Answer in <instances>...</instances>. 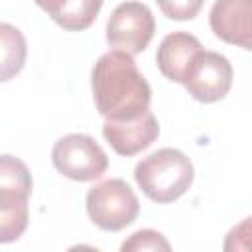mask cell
<instances>
[{"instance_id": "obj_1", "label": "cell", "mask_w": 252, "mask_h": 252, "mask_svg": "<svg viewBox=\"0 0 252 252\" xmlns=\"http://www.w3.org/2000/svg\"><path fill=\"white\" fill-rule=\"evenodd\" d=\"M96 110L106 120H132L150 110L152 89L130 53L112 49L100 55L91 73Z\"/></svg>"}, {"instance_id": "obj_11", "label": "cell", "mask_w": 252, "mask_h": 252, "mask_svg": "<svg viewBox=\"0 0 252 252\" xmlns=\"http://www.w3.org/2000/svg\"><path fill=\"white\" fill-rule=\"evenodd\" d=\"M28 57V41L24 33L6 22H0V83L14 79Z\"/></svg>"}, {"instance_id": "obj_12", "label": "cell", "mask_w": 252, "mask_h": 252, "mask_svg": "<svg viewBox=\"0 0 252 252\" xmlns=\"http://www.w3.org/2000/svg\"><path fill=\"white\" fill-rule=\"evenodd\" d=\"M100 8L102 0H69L53 22L67 32H83L93 26Z\"/></svg>"}, {"instance_id": "obj_14", "label": "cell", "mask_w": 252, "mask_h": 252, "mask_svg": "<svg viewBox=\"0 0 252 252\" xmlns=\"http://www.w3.org/2000/svg\"><path fill=\"white\" fill-rule=\"evenodd\" d=\"M156 4L169 20L183 22V20H193L201 12L205 0H156Z\"/></svg>"}, {"instance_id": "obj_15", "label": "cell", "mask_w": 252, "mask_h": 252, "mask_svg": "<svg viewBox=\"0 0 252 252\" xmlns=\"http://www.w3.org/2000/svg\"><path fill=\"white\" fill-rule=\"evenodd\" d=\"M41 10H45L51 18H55L59 12H61V8L69 2V0H33Z\"/></svg>"}, {"instance_id": "obj_3", "label": "cell", "mask_w": 252, "mask_h": 252, "mask_svg": "<svg viewBox=\"0 0 252 252\" xmlns=\"http://www.w3.org/2000/svg\"><path fill=\"white\" fill-rule=\"evenodd\" d=\"M32 173L28 165L10 156H0V244L18 240L28 228Z\"/></svg>"}, {"instance_id": "obj_4", "label": "cell", "mask_w": 252, "mask_h": 252, "mask_svg": "<svg viewBox=\"0 0 252 252\" xmlns=\"http://www.w3.org/2000/svg\"><path fill=\"white\" fill-rule=\"evenodd\" d=\"M87 213L98 228L116 232L136 220L140 201L124 179L114 177L89 189Z\"/></svg>"}, {"instance_id": "obj_8", "label": "cell", "mask_w": 252, "mask_h": 252, "mask_svg": "<svg viewBox=\"0 0 252 252\" xmlns=\"http://www.w3.org/2000/svg\"><path fill=\"white\" fill-rule=\"evenodd\" d=\"M102 136L120 156H136L152 146L159 136V122L152 110H146L132 120H106Z\"/></svg>"}, {"instance_id": "obj_9", "label": "cell", "mask_w": 252, "mask_h": 252, "mask_svg": "<svg viewBox=\"0 0 252 252\" xmlns=\"http://www.w3.org/2000/svg\"><path fill=\"white\" fill-rule=\"evenodd\" d=\"M209 24L219 39L242 49L252 47V0H217Z\"/></svg>"}, {"instance_id": "obj_6", "label": "cell", "mask_w": 252, "mask_h": 252, "mask_svg": "<svg viewBox=\"0 0 252 252\" xmlns=\"http://www.w3.org/2000/svg\"><path fill=\"white\" fill-rule=\"evenodd\" d=\"M156 32V20L152 10L136 0L118 4L106 24V41L110 47L126 51L130 55L142 53Z\"/></svg>"}, {"instance_id": "obj_10", "label": "cell", "mask_w": 252, "mask_h": 252, "mask_svg": "<svg viewBox=\"0 0 252 252\" xmlns=\"http://www.w3.org/2000/svg\"><path fill=\"white\" fill-rule=\"evenodd\" d=\"M201 49H203L201 41L187 32H173L165 35L156 53V61H158L161 75L173 83L183 85Z\"/></svg>"}, {"instance_id": "obj_2", "label": "cell", "mask_w": 252, "mask_h": 252, "mask_svg": "<svg viewBox=\"0 0 252 252\" xmlns=\"http://www.w3.org/2000/svg\"><path fill=\"white\" fill-rule=\"evenodd\" d=\"M195 169L191 159L175 148H161L138 161L134 179L154 203L177 201L193 183Z\"/></svg>"}, {"instance_id": "obj_7", "label": "cell", "mask_w": 252, "mask_h": 252, "mask_svg": "<svg viewBox=\"0 0 252 252\" xmlns=\"http://www.w3.org/2000/svg\"><path fill=\"white\" fill-rule=\"evenodd\" d=\"M232 65L230 61L217 53L201 49L185 77V89L199 102H217L224 98L232 87Z\"/></svg>"}, {"instance_id": "obj_5", "label": "cell", "mask_w": 252, "mask_h": 252, "mask_svg": "<svg viewBox=\"0 0 252 252\" xmlns=\"http://www.w3.org/2000/svg\"><path fill=\"white\" fill-rule=\"evenodd\" d=\"M51 161L59 173L73 181H94L108 169V158L89 134H67L51 150Z\"/></svg>"}, {"instance_id": "obj_13", "label": "cell", "mask_w": 252, "mask_h": 252, "mask_svg": "<svg viewBox=\"0 0 252 252\" xmlns=\"http://www.w3.org/2000/svg\"><path fill=\"white\" fill-rule=\"evenodd\" d=\"M169 242L165 240V236L158 230L152 228H142L138 232H134L128 240L122 242L120 250L122 252H144V250H169Z\"/></svg>"}]
</instances>
